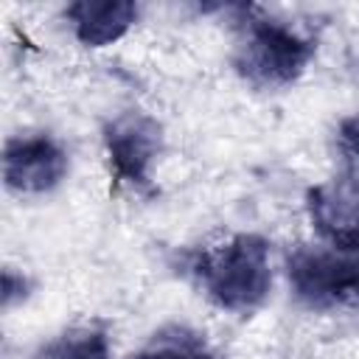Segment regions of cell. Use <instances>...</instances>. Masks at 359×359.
<instances>
[{"label": "cell", "instance_id": "cell-12", "mask_svg": "<svg viewBox=\"0 0 359 359\" xmlns=\"http://www.w3.org/2000/svg\"><path fill=\"white\" fill-rule=\"evenodd\" d=\"M356 300H359V294H356Z\"/></svg>", "mask_w": 359, "mask_h": 359}, {"label": "cell", "instance_id": "cell-4", "mask_svg": "<svg viewBox=\"0 0 359 359\" xmlns=\"http://www.w3.org/2000/svg\"><path fill=\"white\" fill-rule=\"evenodd\" d=\"M104 149L115 182L146 188L163 149V129L146 112H121L104 129Z\"/></svg>", "mask_w": 359, "mask_h": 359}, {"label": "cell", "instance_id": "cell-3", "mask_svg": "<svg viewBox=\"0 0 359 359\" xmlns=\"http://www.w3.org/2000/svg\"><path fill=\"white\" fill-rule=\"evenodd\" d=\"M286 278L294 297L309 309H331L359 294V250L345 252L328 244L297 247L286 258Z\"/></svg>", "mask_w": 359, "mask_h": 359}, {"label": "cell", "instance_id": "cell-11", "mask_svg": "<svg viewBox=\"0 0 359 359\" xmlns=\"http://www.w3.org/2000/svg\"><path fill=\"white\" fill-rule=\"evenodd\" d=\"M339 143L348 151V157L359 163V118H345L339 123Z\"/></svg>", "mask_w": 359, "mask_h": 359}, {"label": "cell", "instance_id": "cell-9", "mask_svg": "<svg viewBox=\"0 0 359 359\" xmlns=\"http://www.w3.org/2000/svg\"><path fill=\"white\" fill-rule=\"evenodd\" d=\"M129 359H216V356L196 331L174 325L154 334V339Z\"/></svg>", "mask_w": 359, "mask_h": 359}, {"label": "cell", "instance_id": "cell-10", "mask_svg": "<svg viewBox=\"0 0 359 359\" xmlns=\"http://www.w3.org/2000/svg\"><path fill=\"white\" fill-rule=\"evenodd\" d=\"M28 297V280L22 275H14L11 269L3 272V303L11 306L14 300H25Z\"/></svg>", "mask_w": 359, "mask_h": 359}, {"label": "cell", "instance_id": "cell-6", "mask_svg": "<svg viewBox=\"0 0 359 359\" xmlns=\"http://www.w3.org/2000/svg\"><path fill=\"white\" fill-rule=\"evenodd\" d=\"M67 177V151L50 135H20L3 149V180L14 194H48Z\"/></svg>", "mask_w": 359, "mask_h": 359}, {"label": "cell", "instance_id": "cell-1", "mask_svg": "<svg viewBox=\"0 0 359 359\" xmlns=\"http://www.w3.org/2000/svg\"><path fill=\"white\" fill-rule=\"evenodd\" d=\"M238 36L233 65L238 76L255 87L294 84L317 53L314 39L303 36L292 25L266 17L258 8H238Z\"/></svg>", "mask_w": 359, "mask_h": 359}, {"label": "cell", "instance_id": "cell-7", "mask_svg": "<svg viewBox=\"0 0 359 359\" xmlns=\"http://www.w3.org/2000/svg\"><path fill=\"white\" fill-rule=\"evenodd\" d=\"M73 34L87 48L118 42L137 20V6L129 0H79L67 6Z\"/></svg>", "mask_w": 359, "mask_h": 359}, {"label": "cell", "instance_id": "cell-5", "mask_svg": "<svg viewBox=\"0 0 359 359\" xmlns=\"http://www.w3.org/2000/svg\"><path fill=\"white\" fill-rule=\"evenodd\" d=\"M306 210L328 247L345 252L359 250V168H345L309 188Z\"/></svg>", "mask_w": 359, "mask_h": 359}, {"label": "cell", "instance_id": "cell-2", "mask_svg": "<svg viewBox=\"0 0 359 359\" xmlns=\"http://www.w3.org/2000/svg\"><path fill=\"white\" fill-rule=\"evenodd\" d=\"M194 275L219 309L247 314L258 309L272 289L269 241L258 233H238L227 244L202 252Z\"/></svg>", "mask_w": 359, "mask_h": 359}, {"label": "cell", "instance_id": "cell-8", "mask_svg": "<svg viewBox=\"0 0 359 359\" xmlns=\"http://www.w3.org/2000/svg\"><path fill=\"white\" fill-rule=\"evenodd\" d=\"M36 359H112L109 334L98 325L70 328L62 337L50 339Z\"/></svg>", "mask_w": 359, "mask_h": 359}]
</instances>
